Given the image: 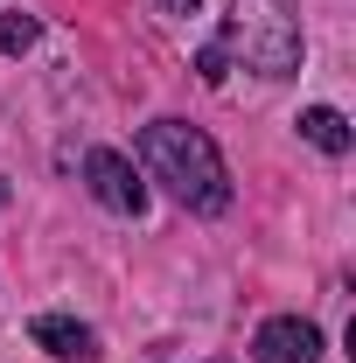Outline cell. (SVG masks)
Instances as JSON below:
<instances>
[{
  "instance_id": "1",
  "label": "cell",
  "mask_w": 356,
  "mask_h": 363,
  "mask_svg": "<svg viewBox=\"0 0 356 363\" xmlns=\"http://www.w3.org/2000/svg\"><path fill=\"white\" fill-rule=\"evenodd\" d=\"M140 168H147L154 182H168V196L189 203V210H203V217L230 210V168H223L217 140L203 133V126L154 119V126L140 133Z\"/></svg>"
},
{
  "instance_id": "2",
  "label": "cell",
  "mask_w": 356,
  "mask_h": 363,
  "mask_svg": "<svg viewBox=\"0 0 356 363\" xmlns=\"http://www.w3.org/2000/svg\"><path fill=\"white\" fill-rule=\"evenodd\" d=\"M230 49L245 56V70L287 77V70H301V21L287 14V0H238V14H230Z\"/></svg>"
},
{
  "instance_id": "3",
  "label": "cell",
  "mask_w": 356,
  "mask_h": 363,
  "mask_svg": "<svg viewBox=\"0 0 356 363\" xmlns=\"http://www.w3.org/2000/svg\"><path fill=\"white\" fill-rule=\"evenodd\" d=\"M84 182H91V196H98L105 210H119V217H140V210H147L140 168L126 161V154H112V147H91L84 154Z\"/></svg>"
},
{
  "instance_id": "4",
  "label": "cell",
  "mask_w": 356,
  "mask_h": 363,
  "mask_svg": "<svg viewBox=\"0 0 356 363\" xmlns=\"http://www.w3.org/2000/svg\"><path fill=\"white\" fill-rule=\"evenodd\" d=\"M252 357L259 363H314L321 357V328L301 321V315H272L259 328V342H252Z\"/></svg>"
},
{
  "instance_id": "5",
  "label": "cell",
  "mask_w": 356,
  "mask_h": 363,
  "mask_svg": "<svg viewBox=\"0 0 356 363\" xmlns=\"http://www.w3.org/2000/svg\"><path fill=\"white\" fill-rule=\"evenodd\" d=\"M28 335H35V350H49V357H63V363L98 357V335H91L84 321H70V315H35Z\"/></svg>"
},
{
  "instance_id": "6",
  "label": "cell",
  "mask_w": 356,
  "mask_h": 363,
  "mask_svg": "<svg viewBox=\"0 0 356 363\" xmlns=\"http://www.w3.org/2000/svg\"><path fill=\"white\" fill-rule=\"evenodd\" d=\"M301 133H308L321 154H350V119H343L335 105H308V112H301Z\"/></svg>"
},
{
  "instance_id": "7",
  "label": "cell",
  "mask_w": 356,
  "mask_h": 363,
  "mask_svg": "<svg viewBox=\"0 0 356 363\" xmlns=\"http://www.w3.org/2000/svg\"><path fill=\"white\" fill-rule=\"evenodd\" d=\"M35 35H43V21H35V14H0V49H7V56L35 49Z\"/></svg>"
},
{
  "instance_id": "8",
  "label": "cell",
  "mask_w": 356,
  "mask_h": 363,
  "mask_svg": "<svg viewBox=\"0 0 356 363\" xmlns=\"http://www.w3.org/2000/svg\"><path fill=\"white\" fill-rule=\"evenodd\" d=\"M196 70H203V84H223V77H230V49H223V43H210L203 56H196Z\"/></svg>"
},
{
  "instance_id": "9",
  "label": "cell",
  "mask_w": 356,
  "mask_h": 363,
  "mask_svg": "<svg viewBox=\"0 0 356 363\" xmlns=\"http://www.w3.org/2000/svg\"><path fill=\"white\" fill-rule=\"evenodd\" d=\"M203 0H161V14H196Z\"/></svg>"
},
{
  "instance_id": "10",
  "label": "cell",
  "mask_w": 356,
  "mask_h": 363,
  "mask_svg": "<svg viewBox=\"0 0 356 363\" xmlns=\"http://www.w3.org/2000/svg\"><path fill=\"white\" fill-rule=\"evenodd\" d=\"M0 210H7V175H0Z\"/></svg>"
}]
</instances>
